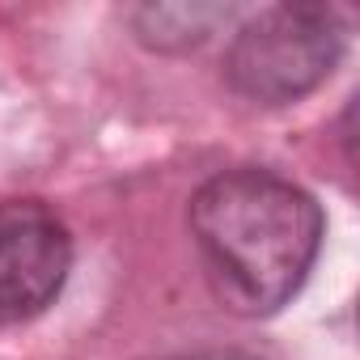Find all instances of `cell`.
<instances>
[{
	"mask_svg": "<svg viewBox=\"0 0 360 360\" xmlns=\"http://www.w3.org/2000/svg\"><path fill=\"white\" fill-rule=\"evenodd\" d=\"M191 233L217 301L267 318L301 292L322 246V208L288 178L242 165L195 191Z\"/></svg>",
	"mask_w": 360,
	"mask_h": 360,
	"instance_id": "1",
	"label": "cell"
},
{
	"mask_svg": "<svg viewBox=\"0 0 360 360\" xmlns=\"http://www.w3.org/2000/svg\"><path fill=\"white\" fill-rule=\"evenodd\" d=\"M347 26L330 5H276L250 18L229 51L225 81L255 106H288L314 94L339 64Z\"/></svg>",
	"mask_w": 360,
	"mask_h": 360,
	"instance_id": "2",
	"label": "cell"
},
{
	"mask_svg": "<svg viewBox=\"0 0 360 360\" xmlns=\"http://www.w3.org/2000/svg\"><path fill=\"white\" fill-rule=\"evenodd\" d=\"M72 271V238L39 200H0V326L39 318Z\"/></svg>",
	"mask_w": 360,
	"mask_h": 360,
	"instance_id": "3",
	"label": "cell"
},
{
	"mask_svg": "<svg viewBox=\"0 0 360 360\" xmlns=\"http://www.w3.org/2000/svg\"><path fill=\"white\" fill-rule=\"evenodd\" d=\"M221 22H229V9H221V5H144V9H131L136 39L157 47V51L200 47Z\"/></svg>",
	"mask_w": 360,
	"mask_h": 360,
	"instance_id": "4",
	"label": "cell"
},
{
	"mask_svg": "<svg viewBox=\"0 0 360 360\" xmlns=\"http://www.w3.org/2000/svg\"><path fill=\"white\" fill-rule=\"evenodd\" d=\"M183 360H250L242 352H200V356H183Z\"/></svg>",
	"mask_w": 360,
	"mask_h": 360,
	"instance_id": "5",
	"label": "cell"
}]
</instances>
